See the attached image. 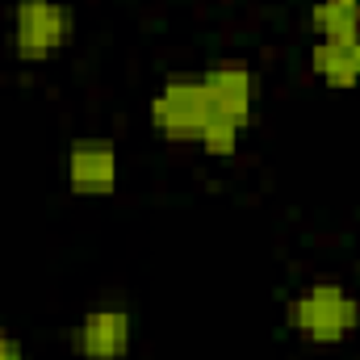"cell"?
Masks as SVG:
<instances>
[{
	"instance_id": "6da1fadb",
	"label": "cell",
	"mask_w": 360,
	"mask_h": 360,
	"mask_svg": "<svg viewBox=\"0 0 360 360\" xmlns=\"http://www.w3.org/2000/svg\"><path fill=\"white\" fill-rule=\"evenodd\" d=\"M285 323L306 344H323V348L344 344L360 327V297H352L335 281H319L285 306Z\"/></svg>"
},
{
	"instance_id": "7a4b0ae2",
	"label": "cell",
	"mask_w": 360,
	"mask_h": 360,
	"mask_svg": "<svg viewBox=\"0 0 360 360\" xmlns=\"http://www.w3.org/2000/svg\"><path fill=\"white\" fill-rule=\"evenodd\" d=\"M147 117L155 126V134H164L168 143H201L205 126L214 122V101L205 92L201 76H168L160 92L147 105Z\"/></svg>"
},
{
	"instance_id": "3957f363",
	"label": "cell",
	"mask_w": 360,
	"mask_h": 360,
	"mask_svg": "<svg viewBox=\"0 0 360 360\" xmlns=\"http://www.w3.org/2000/svg\"><path fill=\"white\" fill-rule=\"evenodd\" d=\"M76 30V17L63 0H17L13 4V55L21 63L55 59Z\"/></svg>"
},
{
	"instance_id": "277c9868",
	"label": "cell",
	"mask_w": 360,
	"mask_h": 360,
	"mask_svg": "<svg viewBox=\"0 0 360 360\" xmlns=\"http://www.w3.org/2000/svg\"><path fill=\"white\" fill-rule=\"evenodd\" d=\"M134 344V319L122 302H101L76 323L72 348L80 360H126Z\"/></svg>"
},
{
	"instance_id": "5b68a950",
	"label": "cell",
	"mask_w": 360,
	"mask_h": 360,
	"mask_svg": "<svg viewBox=\"0 0 360 360\" xmlns=\"http://www.w3.org/2000/svg\"><path fill=\"white\" fill-rule=\"evenodd\" d=\"M205 92L214 101V117L222 122H235L239 130H248L256 122V101H260V76L248 68V63H235V59H222L214 68L201 72Z\"/></svg>"
},
{
	"instance_id": "8992f818",
	"label": "cell",
	"mask_w": 360,
	"mask_h": 360,
	"mask_svg": "<svg viewBox=\"0 0 360 360\" xmlns=\"http://www.w3.org/2000/svg\"><path fill=\"white\" fill-rule=\"evenodd\" d=\"M68 188L76 197H109L117 188V147L105 139H76L68 147Z\"/></svg>"
},
{
	"instance_id": "52a82bcc",
	"label": "cell",
	"mask_w": 360,
	"mask_h": 360,
	"mask_svg": "<svg viewBox=\"0 0 360 360\" xmlns=\"http://www.w3.org/2000/svg\"><path fill=\"white\" fill-rule=\"evenodd\" d=\"M310 68L331 89H356L360 84V34H352V38H319L310 46Z\"/></svg>"
},
{
	"instance_id": "ba28073f",
	"label": "cell",
	"mask_w": 360,
	"mask_h": 360,
	"mask_svg": "<svg viewBox=\"0 0 360 360\" xmlns=\"http://www.w3.org/2000/svg\"><path fill=\"white\" fill-rule=\"evenodd\" d=\"M310 30L319 38H352L360 34V0H314Z\"/></svg>"
},
{
	"instance_id": "9c48e42d",
	"label": "cell",
	"mask_w": 360,
	"mask_h": 360,
	"mask_svg": "<svg viewBox=\"0 0 360 360\" xmlns=\"http://www.w3.org/2000/svg\"><path fill=\"white\" fill-rule=\"evenodd\" d=\"M0 360H25L21 340H17V335H8V331H0Z\"/></svg>"
}]
</instances>
